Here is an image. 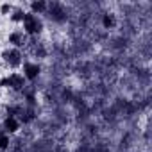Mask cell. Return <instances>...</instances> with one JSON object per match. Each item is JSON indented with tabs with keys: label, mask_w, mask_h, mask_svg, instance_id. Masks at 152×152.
Instances as JSON below:
<instances>
[{
	"label": "cell",
	"mask_w": 152,
	"mask_h": 152,
	"mask_svg": "<svg viewBox=\"0 0 152 152\" xmlns=\"http://www.w3.org/2000/svg\"><path fill=\"white\" fill-rule=\"evenodd\" d=\"M2 59L11 66V68H18L23 64V57H22V52L20 48H6L2 52Z\"/></svg>",
	"instance_id": "obj_2"
},
{
	"label": "cell",
	"mask_w": 152,
	"mask_h": 152,
	"mask_svg": "<svg viewBox=\"0 0 152 152\" xmlns=\"http://www.w3.org/2000/svg\"><path fill=\"white\" fill-rule=\"evenodd\" d=\"M22 27H23V34H29V36H36L43 31V22L39 16L32 15L31 11H25V16H23V22H22Z\"/></svg>",
	"instance_id": "obj_1"
},
{
	"label": "cell",
	"mask_w": 152,
	"mask_h": 152,
	"mask_svg": "<svg viewBox=\"0 0 152 152\" xmlns=\"http://www.w3.org/2000/svg\"><path fill=\"white\" fill-rule=\"evenodd\" d=\"M29 7H31V13L38 16V15H41V13L48 7V4H47V2H41V0H39V2H31Z\"/></svg>",
	"instance_id": "obj_7"
},
{
	"label": "cell",
	"mask_w": 152,
	"mask_h": 152,
	"mask_svg": "<svg viewBox=\"0 0 152 152\" xmlns=\"http://www.w3.org/2000/svg\"><path fill=\"white\" fill-rule=\"evenodd\" d=\"M2 127H4L2 131L11 136V134H15V132L20 131V120H18L15 115H7V116L4 118V125H2Z\"/></svg>",
	"instance_id": "obj_4"
},
{
	"label": "cell",
	"mask_w": 152,
	"mask_h": 152,
	"mask_svg": "<svg viewBox=\"0 0 152 152\" xmlns=\"http://www.w3.org/2000/svg\"><path fill=\"white\" fill-rule=\"evenodd\" d=\"M23 39H25V34L22 31H13L9 34V43L13 45V48H20L23 45Z\"/></svg>",
	"instance_id": "obj_6"
},
{
	"label": "cell",
	"mask_w": 152,
	"mask_h": 152,
	"mask_svg": "<svg viewBox=\"0 0 152 152\" xmlns=\"http://www.w3.org/2000/svg\"><path fill=\"white\" fill-rule=\"evenodd\" d=\"M39 72H41V66H39L38 63L27 61V63L22 64V75H23L25 81H36L38 75H39Z\"/></svg>",
	"instance_id": "obj_3"
},
{
	"label": "cell",
	"mask_w": 152,
	"mask_h": 152,
	"mask_svg": "<svg viewBox=\"0 0 152 152\" xmlns=\"http://www.w3.org/2000/svg\"><path fill=\"white\" fill-rule=\"evenodd\" d=\"M11 145V136L6 134L4 131H0V152H6Z\"/></svg>",
	"instance_id": "obj_9"
},
{
	"label": "cell",
	"mask_w": 152,
	"mask_h": 152,
	"mask_svg": "<svg viewBox=\"0 0 152 152\" xmlns=\"http://www.w3.org/2000/svg\"><path fill=\"white\" fill-rule=\"evenodd\" d=\"M13 4H9V2H4V4H0V15L2 16H7V15H11L13 13Z\"/></svg>",
	"instance_id": "obj_11"
},
{
	"label": "cell",
	"mask_w": 152,
	"mask_h": 152,
	"mask_svg": "<svg viewBox=\"0 0 152 152\" xmlns=\"http://www.w3.org/2000/svg\"><path fill=\"white\" fill-rule=\"evenodd\" d=\"M23 16H25V11L23 9H13V13L9 15V20L13 23H22L23 22Z\"/></svg>",
	"instance_id": "obj_10"
},
{
	"label": "cell",
	"mask_w": 152,
	"mask_h": 152,
	"mask_svg": "<svg viewBox=\"0 0 152 152\" xmlns=\"http://www.w3.org/2000/svg\"><path fill=\"white\" fill-rule=\"evenodd\" d=\"M115 25H116L115 15H111V13H106V15H102V27H104V29H113Z\"/></svg>",
	"instance_id": "obj_8"
},
{
	"label": "cell",
	"mask_w": 152,
	"mask_h": 152,
	"mask_svg": "<svg viewBox=\"0 0 152 152\" xmlns=\"http://www.w3.org/2000/svg\"><path fill=\"white\" fill-rule=\"evenodd\" d=\"M6 83H7V86H9V88H13V90H22V88L25 86V79H23V75H22V73H18V72L9 73L7 77H6Z\"/></svg>",
	"instance_id": "obj_5"
}]
</instances>
